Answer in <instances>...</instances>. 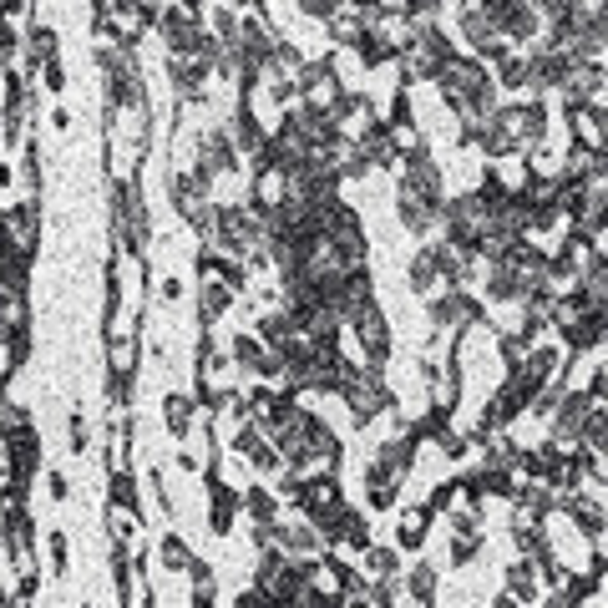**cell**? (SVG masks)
Listing matches in <instances>:
<instances>
[{
    "label": "cell",
    "instance_id": "cell-1",
    "mask_svg": "<svg viewBox=\"0 0 608 608\" xmlns=\"http://www.w3.org/2000/svg\"><path fill=\"white\" fill-rule=\"evenodd\" d=\"M107 239L112 254H142L152 239V218H147V198H142V178L127 183H107Z\"/></svg>",
    "mask_w": 608,
    "mask_h": 608
},
{
    "label": "cell",
    "instance_id": "cell-2",
    "mask_svg": "<svg viewBox=\"0 0 608 608\" xmlns=\"http://www.w3.org/2000/svg\"><path fill=\"white\" fill-rule=\"evenodd\" d=\"M340 401H345V411H350V421L360 431L396 411V391L386 386V370H380V365H355L350 380H345V391H340Z\"/></svg>",
    "mask_w": 608,
    "mask_h": 608
},
{
    "label": "cell",
    "instance_id": "cell-3",
    "mask_svg": "<svg viewBox=\"0 0 608 608\" xmlns=\"http://www.w3.org/2000/svg\"><path fill=\"white\" fill-rule=\"evenodd\" d=\"M345 340H355V360L360 365H386L391 360V325L380 315V304H365L345 320Z\"/></svg>",
    "mask_w": 608,
    "mask_h": 608
},
{
    "label": "cell",
    "instance_id": "cell-4",
    "mask_svg": "<svg viewBox=\"0 0 608 608\" xmlns=\"http://www.w3.org/2000/svg\"><path fill=\"white\" fill-rule=\"evenodd\" d=\"M396 218H401V228H406V234L426 239V234H436V228H441V203H436V198H426V193H411V188H401V183H396Z\"/></svg>",
    "mask_w": 608,
    "mask_h": 608
},
{
    "label": "cell",
    "instance_id": "cell-5",
    "mask_svg": "<svg viewBox=\"0 0 608 608\" xmlns=\"http://www.w3.org/2000/svg\"><path fill=\"white\" fill-rule=\"evenodd\" d=\"M107 26H112V36H117V41L142 46V41H147V31L158 26V11H152L147 0H117V11L107 16Z\"/></svg>",
    "mask_w": 608,
    "mask_h": 608
},
{
    "label": "cell",
    "instance_id": "cell-6",
    "mask_svg": "<svg viewBox=\"0 0 608 608\" xmlns=\"http://www.w3.org/2000/svg\"><path fill=\"white\" fill-rule=\"evenodd\" d=\"M401 487L406 482L380 462V456H370V462H365V507L370 512H396L401 507Z\"/></svg>",
    "mask_w": 608,
    "mask_h": 608
},
{
    "label": "cell",
    "instance_id": "cell-7",
    "mask_svg": "<svg viewBox=\"0 0 608 608\" xmlns=\"http://www.w3.org/2000/svg\"><path fill=\"white\" fill-rule=\"evenodd\" d=\"M568 142L578 147H593V152H608V117L598 107H568Z\"/></svg>",
    "mask_w": 608,
    "mask_h": 608
},
{
    "label": "cell",
    "instance_id": "cell-8",
    "mask_svg": "<svg viewBox=\"0 0 608 608\" xmlns=\"http://www.w3.org/2000/svg\"><path fill=\"white\" fill-rule=\"evenodd\" d=\"M431 507L426 502H416V507H401L396 512V548L401 553H421L426 548V538H431Z\"/></svg>",
    "mask_w": 608,
    "mask_h": 608
},
{
    "label": "cell",
    "instance_id": "cell-9",
    "mask_svg": "<svg viewBox=\"0 0 608 608\" xmlns=\"http://www.w3.org/2000/svg\"><path fill=\"white\" fill-rule=\"evenodd\" d=\"M416 451H421V441H416V436H411L406 426H396V431H391L386 441L375 446V456H380V462H386V467H391V472H396L401 482H406V477L416 472Z\"/></svg>",
    "mask_w": 608,
    "mask_h": 608
},
{
    "label": "cell",
    "instance_id": "cell-10",
    "mask_svg": "<svg viewBox=\"0 0 608 608\" xmlns=\"http://www.w3.org/2000/svg\"><path fill=\"white\" fill-rule=\"evenodd\" d=\"M406 289H411L416 299H431L436 289H446V284H441V264H436V249H431V244H421V249L406 259Z\"/></svg>",
    "mask_w": 608,
    "mask_h": 608
},
{
    "label": "cell",
    "instance_id": "cell-11",
    "mask_svg": "<svg viewBox=\"0 0 608 608\" xmlns=\"http://www.w3.org/2000/svg\"><path fill=\"white\" fill-rule=\"evenodd\" d=\"M193 426H198V396L168 391V396H163V431H168L173 441H188Z\"/></svg>",
    "mask_w": 608,
    "mask_h": 608
},
{
    "label": "cell",
    "instance_id": "cell-12",
    "mask_svg": "<svg viewBox=\"0 0 608 608\" xmlns=\"http://www.w3.org/2000/svg\"><path fill=\"white\" fill-rule=\"evenodd\" d=\"M507 593H512L517 603H538V598H548V583H543L538 563L517 553V558L507 563Z\"/></svg>",
    "mask_w": 608,
    "mask_h": 608
},
{
    "label": "cell",
    "instance_id": "cell-13",
    "mask_svg": "<svg viewBox=\"0 0 608 608\" xmlns=\"http://www.w3.org/2000/svg\"><path fill=\"white\" fill-rule=\"evenodd\" d=\"M152 563H158V573H178V578H188V568L198 563V553L183 543V532H163V538L152 543Z\"/></svg>",
    "mask_w": 608,
    "mask_h": 608
},
{
    "label": "cell",
    "instance_id": "cell-14",
    "mask_svg": "<svg viewBox=\"0 0 608 608\" xmlns=\"http://www.w3.org/2000/svg\"><path fill=\"white\" fill-rule=\"evenodd\" d=\"M234 299H239V289L228 279H203V289H198V325H218L228 310H234Z\"/></svg>",
    "mask_w": 608,
    "mask_h": 608
},
{
    "label": "cell",
    "instance_id": "cell-15",
    "mask_svg": "<svg viewBox=\"0 0 608 608\" xmlns=\"http://www.w3.org/2000/svg\"><path fill=\"white\" fill-rule=\"evenodd\" d=\"M102 517H107V538H112V543H127V548L137 543V532H142V507H127V502H112V497H107V512H102Z\"/></svg>",
    "mask_w": 608,
    "mask_h": 608
},
{
    "label": "cell",
    "instance_id": "cell-16",
    "mask_svg": "<svg viewBox=\"0 0 608 608\" xmlns=\"http://www.w3.org/2000/svg\"><path fill=\"white\" fill-rule=\"evenodd\" d=\"M11 441V456H16V467H21V482L31 487L41 477V431H21V436H6Z\"/></svg>",
    "mask_w": 608,
    "mask_h": 608
},
{
    "label": "cell",
    "instance_id": "cell-17",
    "mask_svg": "<svg viewBox=\"0 0 608 608\" xmlns=\"http://www.w3.org/2000/svg\"><path fill=\"white\" fill-rule=\"evenodd\" d=\"M360 573H365L370 583H380V578H396V573H406V568H401V548H396V543H391V548L370 543V548L360 553Z\"/></svg>",
    "mask_w": 608,
    "mask_h": 608
},
{
    "label": "cell",
    "instance_id": "cell-18",
    "mask_svg": "<svg viewBox=\"0 0 608 608\" xmlns=\"http://www.w3.org/2000/svg\"><path fill=\"white\" fill-rule=\"evenodd\" d=\"M401 578H406V598L411 603H436V588H441V568L436 563H416Z\"/></svg>",
    "mask_w": 608,
    "mask_h": 608
},
{
    "label": "cell",
    "instance_id": "cell-19",
    "mask_svg": "<svg viewBox=\"0 0 608 608\" xmlns=\"http://www.w3.org/2000/svg\"><path fill=\"white\" fill-rule=\"evenodd\" d=\"M228 355L239 360V370H244V375H259V365H264L269 345L259 340V330H244V335H234V340H228Z\"/></svg>",
    "mask_w": 608,
    "mask_h": 608
},
{
    "label": "cell",
    "instance_id": "cell-20",
    "mask_svg": "<svg viewBox=\"0 0 608 608\" xmlns=\"http://www.w3.org/2000/svg\"><path fill=\"white\" fill-rule=\"evenodd\" d=\"M142 360V335H117L107 340V375H127Z\"/></svg>",
    "mask_w": 608,
    "mask_h": 608
},
{
    "label": "cell",
    "instance_id": "cell-21",
    "mask_svg": "<svg viewBox=\"0 0 608 608\" xmlns=\"http://www.w3.org/2000/svg\"><path fill=\"white\" fill-rule=\"evenodd\" d=\"M46 563H51L56 578L71 573V532H66V527H51V532H46Z\"/></svg>",
    "mask_w": 608,
    "mask_h": 608
},
{
    "label": "cell",
    "instance_id": "cell-22",
    "mask_svg": "<svg viewBox=\"0 0 608 608\" xmlns=\"http://www.w3.org/2000/svg\"><path fill=\"white\" fill-rule=\"evenodd\" d=\"M36 421H31V411L21 406V401H0V436H21V431H31Z\"/></svg>",
    "mask_w": 608,
    "mask_h": 608
},
{
    "label": "cell",
    "instance_id": "cell-23",
    "mask_svg": "<svg viewBox=\"0 0 608 608\" xmlns=\"http://www.w3.org/2000/svg\"><path fill=\"white\" fill-rule=\"evenodd\" d=\"M482 548H487V538H451V548H446V568H472V563L482 558Z\"/></svg>",
    "mask_w": 608,
    "mask_h": 608
},
{
    "label": "cell",
    "instance_id": "cell-24",
    "mask_svg": "<svg viewBox=\"0 0 608 608\" xmlns=\"http://www.w3.org/2000/svg\"><path fill=\"white\" fill-rule=\"evenodd\" d=\"M107 497H112V502H127V507H142L132 467H127V472H107Z\"/></svg>",
    "mask_w": 608,
    "mask_h": 608
},
{
    "label": "cell",
    "instance_id": "cell-25",
    "mask_svg": "<svg viewBox=\"0 0 608 608\" xmlns=\"http://www.w3.org/2000/svg\"><path fill=\"white\" fill-rule=\"evenodd\" d=\"M66 436H71V446H66L71 456H87V451H92V426H87L82 411H71V416H66Z\"/></svg>",
    "mask_w": 608,
    "mask_h": 608
},
{
    "label": "cell",
    "instance_id": "cell-26",
    "mask_svg": "<svg viewBox=\"0 0 608 608\" xmlns=\"http://www.w3.org/2000/svg\"><path fill=\"white\" fill-rule=\"evenodd\" d=\"M36 87H46L51 97H61V92H66V66H61V56L41 61V71H36Z\"/></svg>",
    "mask_w": 608,
    "mask_h": 608
},
{
    "label": "cell",
    "instance_id": "cell-27",
    "mask_svg": "<svg viewBox=\"0 0 608 608\" xmlns=\"http://www.w3.org/2000/svg\"><path fill=\"white\" fill-rule=\"evenodd\" d=\"M46 497H51V502H71V477L51 467V472H46Z\"/></svg>",
    "mask_w": 608,
    "mask_h": 608
},
{
    "label": "cell",
    "instance_id": "cell-28",
    "mask_svg": "<svg viewBox=\"0 0 608 608\" xmlns=\"http://www.w3.org/2000/svg\"><path fill=\"white\" fill-rule=\"evenodd\" d=\"M588 391H593V401H598V406H608V365H598V370H593Z\"/></svg>",
    "mask_w": 608,
    "mask_h": 608
},
{
    "label": "cell",
    "instance_id": "cell-29",
    "mask_svg": "<svg viewBox=\"0 0 608 608\" xmlns=\"http://www.w3.org/2000/svg\"><path fill=\"white\" fill-rule=\"evenodd\" d=\"M46 122H51V127H56V132H71V112H66V107H56V112H51V117H46Z\"/></svg>",
    "mask_w": 608,
    "mask_h": 608
},
{
    "label": "cell",
    "instance_id": "cell-30",
    "mask_svg": "<svg viewBox=\"0 0 608 608\" xmlns=\"http://www.w3.org/2000/svg\"><path fill=\"white\" fill-rule=\"evenodd\" d=\"M163 299H168V304H173V299H183V279H173V274H168V279H163Z\"/></svg>",
    "mask_w": 608,
    "mask_h": 608
}]
</instances>
